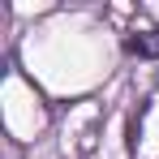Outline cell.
Segmentation results:
<instances>
[{"label": "cell", "instance_id": "cell-1", "mask_svg": "<svg viewBox=\"0 0 159 159\" xmlns=\"http://www.w3.org/2000/svg\"><path fill=\"white\" fill-rule=\"evenodd\" d=\"M125 48L142 60H159V30H138V34L125 39Z\"/></svg>", "mask_w": 159, "mask_h": 159}]
</instances>
